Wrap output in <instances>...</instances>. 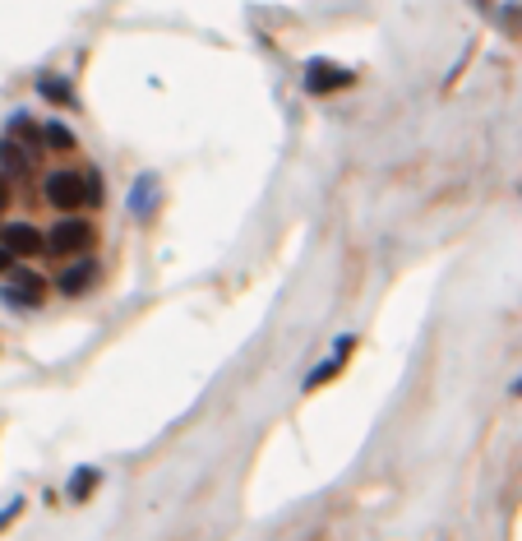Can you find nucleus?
I'll use <instances>...</instances> for the list:
<instances>
[{
    "mask_svg": "<svg viewBox=\"0 0 522 541\" xmlns=\"http://www.w3.org/2000/svg\"><path fill=\"white\" fill-rule=\"evenodd\" d=\"M92 241H98V231H92L84 218H60L52 231H46V250H56V254H84Z\"/></svg>",
    "mask_w": 522,
    "mask_h": 541,
    "instance_id": "nucleus-2",
    "label": "nucleus"
},
{
    "mask_svg": "<svg viewBox=\"0 0 522 541\" xmlns=\"http://www.w3.org/2000/svg\"><path fill=\"white\" fill-rule=\"evenodd\" d=\"M37 88H42L52 102H65V107H69V102H79V98H75V88H69V79H60V75H42Z\"/></svg>",
    "mask_w": 522,
    "mask_h": 541,
    "instance_id": "nucleus-11",
    "label": "nucleus"
},
{
    "mask_svg": "<svg viewBox=\"0 0 522 541\" xmlns=\"http://www.w3.org/2000/svg\"><path fill=\"white\" fill-rule=\"evenodd\" d=\"M5 208H10V185L0 181V214H5Z\"/></svg>",
    "mask_w": 522,
    "mask_h": 541,
    "instance_id": "nucleus-17",
    "label": "nucleus"
},
{
    "mask_svg": "<svg viewBox=\"0 0 522 541\" xmlns=\"http://www.w3.org/2000/svg\"><path fill=\"white\" fill-rule=\"evenodd\" d=\"M92 278H98V264H92V260L69 264V269L60 273V292H65V296H79V292H88V287H92Z\"/></svg>",
    "mask_w": 522,
    "mask_h": 541,
    "instance_id": "nucleus-6",
    "label": "nucleus"
},
{
    "mask_svg": "<svg viewBox=\"0 0 522 541\" xmlns=\"http://www.w3.org/2000/svg\"><path fill=\"white\" fill-rule=\"evenodd\" d=\"M84 195H88V204H102V176H98V167L84 172Z\"/></svg>",
    "mask_w": 522,
    "mask_h": 541,
    "instance_id": "nucleus-14",
    "label": "nucleus"
},
{
    "mask_svg": "<svg viewBox=\"0 0 522 541\" xmlns=\"http://www.w3.org/2000/svg\"><path fill=\"white\" fill-rule=\"evenodd\" d=\"M518 393H522V380H518Z\"/></svg>",
    "mask_w": 522,
    "mask_h": 541,
    "instance_id": "nucleus-18",
    "label": "nucleus"
},
{
    "mask_svg": "<svg viewBox=\"0 0 522 541\" xmlns=\"http://www.w3.org/2000/svg\"><path fill=\"white\" fill-rule=\"evenodd\" d=\"M153 199H157L153 181H149V176H139V181H134V190H130V208H134L139 218H149V214H153Z\"/></svg>",
    "mask_w": 522,
    "mask_h": 541,
    "instance_id": "nucleus-10",
    "label": "nucleus"
},
{
    "mask_svg": "<svg viewBox=\"0 0 522 541\" xmlns=\"http://www.w3.org/2000/svg\"><path fill=\"white\" fill-rule=\"evenodd\" d=\"M42 149H75V134H69V125L46 121L42 125Z\"/></svg>",
    "mask_w": 522,
    "mask_h": 541,
    "instance_id": "nucleus-12",
    "label": "nucleus"
},
{
    "mask_svg": "<svg viewBox=\"0 0 522 541\" xmlns=\"http://www.w3.org/2000/svg\"><path fill=\"white\" fill-rule=\"evenodd\" d=\"M19 505H23V500H14V505H10V509H5V513H0V528H5V523H10V519H14V513H19Z\"/></svg>",
    "mask_w": 522,
    "mask_h": 541,
    "instance_id": "nucleus-16",
    "label": "nucleus"
},
{
    "mask_svg": "<svg viewBox=\"0 0 522 541\" xmlns=\"http://www.w3.org/2000/svg\"><path fill=\"white\" fill-rule=\"evenodd\" d=\"M0 162H5L14 176H28V172H33V153H28V149H19L14 139H0Z\"/></svg>",
    "mask_w": 522,
    "mask_h": 541,
    "instance_id": "nucleus-7",
    "label": "nucleus"
},
{
    "mask_svg": "<svg viewBox=\"0 0 522 541\" xmlns=\"http://www.w3.org/2000/svg\"><path fill=\"white\" fill-rule=\"evenodd\" d=\"M0 292H5L10 305H42V278L33 269H10Z\"/></svg>",
    "mask_w": 522,
    "mask_h": 541,
    "instance_id": "nucleus-3",
    "label": "nucleus"
},
{
    "mask_svg": "<svg viewBox=\"0 0 522 541\" xmlns=\"http://www.w3.org/2000/svg\"><path fill=\"white\" fill-rule=\"evenodd\" d=\"M0 241H5L10 254H42V246H46V237L33 222H10L5 231H0Z\"/></svg>",
    "mask_w": 522,
    "mask_h": 541,
    "instance_id": "nucleus-4",
    "label": "nucleus"
},
{
    "mask_svg": "<svg viewBox=\"0 0 522 541\" xmlns=\"http://www.w3.org/2000/svg\"><path fill=\"white\" fill-rule=\"evenodd\" d=\"M10 264H14V254L5 250V241H0V273H10Z\"/></svg>",
    "mask_w": 522,
    "mask_h": 541,
    "instance_id": "nucleus-15",
    "label": "nucleus"
},
{
    "mask_svg": "<svg viewBox=\"0 0 522 541\" xmlns=\"http://www.w3.org/2000/svg\"><path fill=\"white\" fill-rule=\"evenodd\" d=\"M351 347H356V338H342V343L333 347V357H328L319 370H310V384H324V380H333V375L342 370V361H347V351H351Z\"/></svg>",
    "mask_w": 522,
    "mask_h": 541,
    "instance_id": "nucleus-8",
    "label": "nucleus"
},
{
    "mask_svg": "<svg viewBox=\"0 0 522 541\" xmlns=\"http://www.w3.org/2000/svg\"><path fill=\"white\" fill-rule=\"evenodd\" d=\"M92 486H98V472H92V467H84V472L69 477V500H84Z\"/></svg>",
    "mask_w": 522,
    "mask_h": 541,
    "instance_id": "nucleus-13",
    "label": "nucleus"
},
{
    "mask_svg": "<svg viewBox=\"0 0 522 541\" xmlns=\"http://www.w3.org/2000/svg\"><path fill=\"white\" fill-rule=\"evenodd\" d=\"M342 84H347V75L324 61H310V69H305V93H315V98H324V93H333Z\"/></svg>",
    "mask_w": 522,
    "mask_h": 541,
    "instance_id": "nucleus-5",
    "label": "nucleus"
},
{
    "mask_svg": "<svg viewBox=\"0 0 522 541\" xmlns=\"http://www.w3.org/2000/svg\"><path fill=\"white\" fill-rule=\"evenodd\" d=\"M42 195L52 208H65V214H75V208H88V195H84V172H52L42 181Z\"/></svg>",
    "mask_w": 522,
    "mask_h": 541,
    "instance_id": "nucleus-1",
    "label": "nucleus"
},
{
    "mask_svg": "<svg viewBox=\"0 0 522 541\" xmlns=\"http://www.w3.org/2000/svg\"><path fill=\"white\" fill-rule=\"evenodd\" d=\"M10 139H14L19 149H28V153H42V130L28 121V116H14V134Z\"/></svg>",
    "mask_w": 522,
    "mask_h": 541,
    "instance_id": "nucleus-9",
    "label": "nucleus"
}]
</instances>
